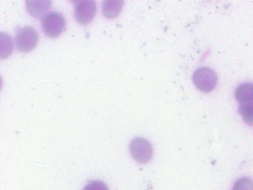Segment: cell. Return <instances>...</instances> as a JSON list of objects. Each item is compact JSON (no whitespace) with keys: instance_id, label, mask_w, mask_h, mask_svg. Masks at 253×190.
Listing matches in <instances>:
<instances>
[{"instance_id":"277c9868","label":"cell","mask_w":253,"mask_h":190,"mask_svg":"<svg viewBox=\"0 0 253 190\" xmlns=\"http://www.w3.org/2000/svg\"><path fill=\"white\" fill-rule=\"evenodd\" d=\"M38 33L34 28L29 27L20 30L16 38L17 48L23 53L33 50L38 45Z\"/></svg>"},{"instance_id":"6da1fadb","label":"cell","mask_w":253,"mask_h":190,"mask_svg":"<svg viewBox=\"0 0 253 190\" xmlns=\"http://www.w3.org/2000/svg\"><path fill=\"white\" fill-rule=\"evenodd\" d=\"M193 82L199 90L204 92H211L217 85V77L214 71L208 68H201L195 71Z\"/></svg>"},{"instance_id":"ba28073f","label":"cell","mask_w":253,"mask_h":190,"mask_svg":"<svg viewBox=\"0 0 253 190\" xmlns=\"http://www.w3.org/2000/svg\"><path fill=\"white\" fill-rule=\"evenodd\" d=\"M51 3V1H32V0H29V1H26L28 10L34 17H39L41 15L43 14L49 8Z\"/></svg>"},{"instance_id":"3957f363","label":"cell","mask_w":253,"mask_h":190,"mask_svg":"<svg viewBox=\"0 0 253 190\" xmlns=\"http://www.w3.org/2000/svg\"><path fill=\"white\" fill-rule=\"evenodd\" d=\"M42 28L47 36L56 38L63 33L65 28V20L60 13L53 12L46 15L42 19Z\"/></svg>"},{"instance_id":"8992f818","label":"cell","mask_w":253,"mask_h":190,"mask_svg":"<svg viewBox=\"0 0 253 190\" xmlns=\"http://www.w3.org/2000/svg\"><path fill=\"white\" fill-rule=\"evenodd\" d=\"M235 95L241 105L253 103V85L250 83L241 85L237 89Z\"/></svg>"},{"instance_id":"52a82bcc","label":"cell","mask_w":253,"mask_h":190,"mask_svg":"<svg viewBox=\"0 0 253 190\" xmlns=\"http://www.w3.org/2000/svg\"><path fill=\"white\" fill-rule=\"evenodd\" d=\"M124 3V1H122V0H112V1H103V14L108 19H115L119 15Z\"/></svg>"},{"instance_id":"8fae6325","label":"cell","mask_w":253,"mask_h":190,"mask_svg":"<svg viewBox=\"0 0 253 190\" xmlns=\"http://www.w3.org/2000/svg\"><path fill=\"white\" fill-rule=\"evenodd\" d=\"M84 190H109L107 186L100 181H94L88 184Z\"/></svg>"},{"instance_id":"30bf717a","label":"cell","mask_w":253,"mask_h":190,"mask_svg":"<svg viewBox=\"0 0 253 190\" xmlns=\"http://www.w3.org/2000/svg\"><path fill=\"white\" fill-rule=\"evenodd\" d=\"M232 190H253V182L250 178H242L238 180Z\"/></svg>"},{"instance_id":"9c48e42d","label":"cell","mask_w":253,"mask_h":190,"mask_svg":"<svg viewBox=\"0 0 253 190\" xmlns=\"http://www.w3.org/2000/svg\"><path fill=\"white\" fill-rule=\"evenodd\" d=\"M239 112L247 123L253 125V103L241 105Z\"/></svg>"},{"instance_id":"7a4b0ae2","label":"cell","mask_w":253,"mask_h":190,"mask_svg":"<svg viewBox=\"0 0 253 190\" xmlns=\"http://www.w3.org/2000/svg\"><path fill=\"white\" fill-rule=\"evenodd\" d=\"M130 151L133 157L140 163H146L150 161L153 154L150 142L141 138H135L131 141Z\"/></svg>"},{"instance_id":"5b68a950","label":"cell","mask_w":253,"mask_h":190,"mask_svg":"<svg viewBox=\"0 0 253 190\" xmlns=\"http://www.w3.org/2000/svg\"><path fill=\"white\" fill-rule=\"evenodd\" d=\"M95 2L93 0L78 1L75 6V17L81 25H86L91 22L95 16Z\"/></svg>"}]
</instances>
